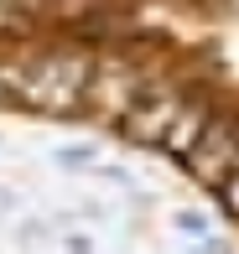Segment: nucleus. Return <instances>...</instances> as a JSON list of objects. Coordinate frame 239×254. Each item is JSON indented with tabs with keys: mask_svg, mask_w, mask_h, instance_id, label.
I'll return each instance as SVG.
<instances>
[{
	"mask_svg": "<svg viewBox=\"0 0 239 254\" xmlns=\"http://www.w3.org/2000/svg\"><path fill=\"white\" fill-rule=\"evenodd\" d=\"M192 171H198L203 182H224L229 177V166L239 161V140L229 125H203V135L192 140Z\"/></svg>",
	"mask_w": 239,
	"mask_h": 254,
	"instance_id": "obj_2",
	"label": "nucleus"
},
{
	"mask_svg": "<svg viewBox=\"0 0 239 254\" xmlns=\"http://www.w3.org/2000/svg\"><path fill=\"white\" fill-rule=\"evenodd\" d=\"M219 187L229 192V207H234V213H239V161H234V166H229V177H224Z\"/></svg>",
	"mask_w": 239,
	"mask_h": 254,
	"instance_id": "obj_5",
	"label": "nucleus"
},
{
	"mask_svg": "<svg viewBox=\"0 0 239 254\" xmlns=\"http://www.w3.org/2000/svg\"><path fill=\"white\" fill-rule=\"evenodd\" d=\"M182 109V104L172 94H156V99H141L130 114H125V135L130 140H161L166 125H172V114Z\"/></svg>",
	"mask_w": 239,
	"mask_h": 254,
	"instance_id": "obj_3",
	"label": "nucleus"
},
{
	"mask_svg": "<svg viewBox=\"0 0 239 254\" xmlns=\"http://www.w3.org/2000/svg\"><path fill=\"white\" fill-rule=\"evenodd\" d=\"M203 114L198 109H177L172 114V125H166V135H161V145H172V151H192V140L203 135Z\"/></svg>",
	"mask_w": 239,
	"mask_h": 254,
	"instance_id": "obj_4",
	"label": "nucleus"
},
{
	"mask_svg": "<svg viewBox=\"0 0 239 254\" xmlns=\"http://www.w3.org/2000/svg\"><path fill=\"white\" fill-rule=\"evenodd\" d=\"M78 88H83V63L58 57V63H42L37 73L21 83V99H26V104H42V109H63V104H73Z\"/></svg>",
	"mask_w": 239,
	"mask_h": 254,
	"instance_id": "obj_1",
	"label": "nucleus"
}]
</instances>
